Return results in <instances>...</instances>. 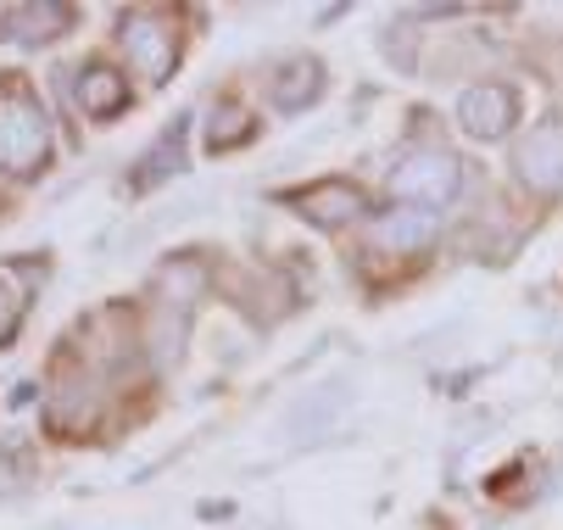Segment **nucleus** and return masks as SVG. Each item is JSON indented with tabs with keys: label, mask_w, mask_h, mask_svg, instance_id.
<instances>
[{
	"label": "nucleus",
	"mask_w": 563,
	"mask_h": 530,
	"mask_svg": "<svg viewBox=\"0 0 563 530\" xmlns=\"http://www.w3.org/2000/svg\"><path fill=\"white\" fill-rule=\"evenodd\" d=\"M51 163V118L23 73H0V168L34 179Z\"/></svg>",
	"instance_id": "1"
},
{
	"label": "nucleus",
	"mask_w": 563,
	"mask_h": 530,
	"mask_svg": "<svg viewBox=\"0 0 563 530\" xmlns=\"http://www.w3.org/2000/svg\"><path fill=\"white\" fill-rule=\"evenodd\" d=\"M123 51H129V62H134V73H140L145 85H163L168 73L179 67V51H185L179 18L168 7L123 12Z\"/></svg>",
	"instance_id": "2"
},
{
	"label": "nucleus",
	"mask_w": 563,
	"mask_h": 530,
	"mask_svg": "<svg viewBox=\"0 0 563 530\" xmlns=\"http://www.w3.org/2000/svg\"><path fill=\"white\" fill-rule=\"evenodd\" d=\"M463 190V163L446 157V151H408L390 168V196L408 207H446Z\"/></svg>",
	"instance_id": "3"
},
{
	"label": "nucleus",
	"mask_w": 563,
	"mask_h": 530,
	"mask_svg": "<svg viewBox=\"0 0 563 530\" xmlns=\"http://www.w3.org/2000/svg\"><path fill=\"white\" fill-rule=\"evenodd\" d=\"M457 123H463V134H474V140H503V134L519 123V90L503 85V79L468 85L463 101H457Z\"/></svg>",
	"instance_id": "4"
},
{
	"label": "nucleus",
	"mask_w": 563,
	"mask_h": 530,
	"mask_svg": "<svg viewBox=\"0 0 563 530\" xmlns=\"http://www.w3.org/2000/svg\"><path fill=\"white\" fill-rule=\"evenodd\" d=\"M514 168H519V179H525L536 196H558V190H563V123H558V118L536 123V129L519 140Z\"/></svg>",
	"instance_id": "5"
},
{
	"label": "nucleus",
	"mask_w": 563,
	"mask_h": 530,
	"mask_svg": "<svg viewBox=\"0 0 563 530\" xmlns=\"http://www.w3.org/2000/svg\"><path fill=\"white\" fill-rule=\"evenodd\" d=\"M368 246L379 257H419L435 246V218L424 207H396V212H379L374 230H368Z\"/></svg>",
	"instance_id": "6"
},
{
	"label": "nucleus",
	"mask_w": 563,
	"mask_h": 530,
	"mask_svg": "<svg viewBox=\"0 0 563 530\" xmlns=\"http://www.w3.org/2000/svg\"><path fill=\"white\" fill-rule=\"evenodd\" d=\"M290 207H301V218L324 223V230H341V223H352L363 212V190L352 179H318V185L296 190Z\"/></svg>",
	"instance_id": "7"
},
{
	"label": "nucleus",
	"mask_w": 563,
	"mask_h": 530,
	"mask_svg": "<svg viewBox=\"0 0 563 530\" xmlns=\"http://www.w3.org/2000/svg\"><path fill=\"white\" fill-rule=\"evenodd\" d=\"M129 79L112 67V62H85L78 67V79H73V101L85 107L90 118H118L129 107Z\"/></svg>",
	"instance_id": "8"
},
{
	"label": "nucleus",
	"mask_w": 563,
	"mask_h": 530,
	"mask_svg": "<svg viewBox=\"0 0 563 530\" xmlns=\"http://www.w3.org/2000/svg\"><path fill=\"white\" fill-rule=\"evenodd\" d=\"M318 96H324V67H318L312 56L285 62V67H279V79L268 85V101H274L279 112H301V107H312Z\"/></svg>",
	"instance_id": "9"
},
{
	"label": "nucleus",
	"mask_w": 563,
	"mask_h": 530,
	"mask_svg": "<svg viewBox=\"0 0 563 530\" xmlns=\"http://www.w3.org/2000/svg\"><path fill=\"white\" fill-rule=\"evenodd\" d=\"M7 23H12V40L40 45V40H56V34L73 29V7H62V0H45V7H12Z\"/></svg>",
	"instance_id": "10"
},
{
	"label": "nucleus",
	"mask_w": 563,
	"mask_h": 530,
	"mask_svg": "<svg viewBox=\"0 0 563 530\" xmlns=\"http://www.w3.org/2000/svg\"><path fill=\"white\" fill-rule=\"evenodd\" d=\"M179 157H185V118H179V123H174L163 140H156V145H151V157L140 163V179H134V185H140V190L163 185V179L179 168Z\"/></svg>",
	"instance_id": "11"
},
{
	"label": "nucleus",
	"mask_w": 563,
	"mask_h": 530,
	"mask_svg": "<svg viewBox=\"0 0 563 530\" xmlns=\"http://www.w3.org/2000/svg\"><path fill=\"white\" fill-rule=\"evenodd\" d=\"M240 140H252V123H246V112H240L234 101H223V107L212 112L207 145H212V151H229V145H240Z\"/></svg>",
	"instance_id": "12"
},
{
	"label": "nucleus",
	"mask_w": 563,
	"mask_h": 530,
	"mask_svg": "<svg viewBox=\"0 0 563 530\" xmlns=\"http://www.w3.org/2000/svg\"><path fill=\"white\" fill-rule=\"evenodd\" d=\"M18 324H23V296L12 279H0V346L18 335Z\"/></svg>",
	"instance_id": "13"
}]
</instances>
